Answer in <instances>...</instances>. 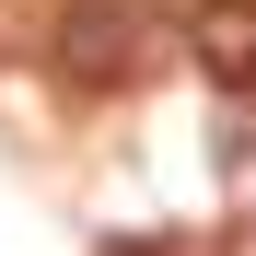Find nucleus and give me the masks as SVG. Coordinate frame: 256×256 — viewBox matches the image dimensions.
Masks as SVG:
<instances>
[{
  "label": "nucleus",
  "instance_id": "f257e3e1",
  "mask_svg": "<svg viewBox=\"0 0 256 256\" xmlns=\"http://www.w3.org/2000/svg\"><path fill=\"white\" fill-rule=\"evenodd\" d=\"M152 58H163V12L152 0H70L58 35H47V70L70 94H128Z\"/></svg>",
  "mask_w": 256,
  "mask_h": 256
},
{
  "label": "nucleus",
  "instance_id": "f03ea898",
  "mask_svg": "<svg viewBox=\"0 0 256 256\" xmlns=\"http://www.w3.org/2000/svg\"><path fill=\"white\" fill-rule=\"evenodd\" d=\"M186 58L222 94H256V0H198L186 12Z\"/></svg>",
  "mask_w": 256,
  "mask_h": 256
}]
</instances>
